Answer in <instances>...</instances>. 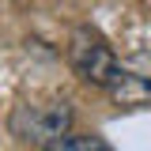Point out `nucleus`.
<instances>
[{"mask_svg":"<svg viewBox=\"0 0 151 151\" xmlns=\"http://www.w3.org/2000/svg\"><path fill=\"white\" fill-rule=\"evenodd\" d=\"M53 151H113L102 136H94V132H83V136H64Z\"/></svg>","mask_w":151,"mask_h":151,"instance_id":"obj_4","label":"nucleus"},{"mask_svg":"<svg viewBox=\"0 0 151 151\" xmlns=\"http://www.w3.org/2000/svg\"><path fill=\"white\" fill-rule=\"evenodd\" d=\"M68 60H72L76 76L83 83H94V87H106V79L113 76L117 60H113L106 38L98 34L94 27H76L72 42H68Z\"/></svg>","mask_w":151,"mask_h":151,"instance_id":"obj_2","label":"nucleus"},{"mask_svg":"<svg viewBox=\"0 0 151 151\" xmlns=\"http://www.w3.org/2000/svg\"><path fill=\"white\" fill-rule=\"evenodd\" d=\"M106 91H110L113 106L136 110V106L151 102V79L147 76H136V72H125V68H113V76L106 79Z\"/></svg>","mask_w":151,"mask_h":151,"instance_id":"obj_3","label":"nucleus"},{"mask_svg":"<svg viewBox=\"0 0 151 151\" xmlns=\"http://www.w3.org/2000/svg\"><path fill=\"white\" fill-rule=\"evenodd\" d=\"M72 129V106L64 98L49 102H23L12 113V132L34 147H57Z\"/></svg>","mask_w":151,"mask_h":151,"instance_id":"obj_1","label":"nucleus"}]
</instances>
